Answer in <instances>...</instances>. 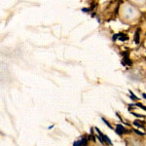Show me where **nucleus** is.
I'll return each instance as SVG.
<instances>
[{
    "mask_svg": "<svg viewBox=\"0 0 146 146\" xmlns=\"http://www.w3.org/2000/svg\"><path fill=\"white\" fill-rule=\"evenodd\" d=\"M119 19L124 25H133L139 23L142 13L133 1H123L119 6Z\"/></svg>",
    "mask_w": 146,
    "mask_h": 146,
    "instance_id": "nucleus-1",
    "label": "nucleus"
},
{
    "mask_svg": "<svg viewBox=\"0 0 146 146\" xmlns=\"http://www.w3.org/2000/svg\"><path fill=\"white\" fill-rule=\"evenodd\" d=\"M129 146H143L142 141H140L139 139H136V138H129Z\"/></svg>",
    "mask_w": 146,
    "mask_h": 146,
    "instance_id": "nucleus-2",
    "label": "nucleus"
},
{
    "mask_svg": "<svg viewBox=\"0 0 146 146\" xmlns=\"http://www.w3.org/2000/svg\"><path fill=\"white\" fill-rule=\"evenodd\" d=\"M135 42L136 44H138V42H139V29H138L135 34Z\"/></svg>",
    "mask_w": 146,
    "mask_h": 146,
    "instance_id": "nucleus-3",
    "label": "nucleus"
},
{
    "mask_svg": "<svg viewBox=\"0 0 146 146\" xmlns=\"http://www.w3.org/2000/svg\"><path fill=\"white\" fill-rule=\"evenodd\" d=\"M101 119H102L103 123H104V124H106V125H107V126H108V128H109V129H113V128H112V127H111V125H110L109 123H108V122H107V120H106V119H105V118H103V117H102V118H101Z\"/></svg>",
    "mask_w": 146,
    "mask_h": 146,
    "instance_id": "nucleus-4",
    "label": "nucleus"
},
{
    "mask_svg": "<svg viewBox=\"0 0 146 146\" xmlns=\"http://www.w3.org/2000/svg\"><path fill=\"white\" fill-rule=\"evenodd\" d=\"M73 146H82V142L81 141H75L73 143Z\"/></svg>",
    "mask_w": 146,
    "mask_h": 146,
    "instance_id": "nucleus-5",
    "label": "nucleus"
},
{
    "mask_svg": "<svg viewBox=\"0 0 146 146\" xmlns=\"http://www.w3.org/2000/svg\"><path fill=\"white\" fill-rule=\"evenodd\" d=\"M136 105H137V106H139L140 108H142V109L146 110V106H143V105L141 104V103H137V104H136Z\"/></svg>",
    "mask_w": 146,
    "mask_h": 146,
    "instance_id": "nucleus-6",
    "label": "nucleus"
},
{
    "mask_svg": "<svg viewBox=\"0 0 146 146\" xmlns=\"http://www.w3.org/2000/svg\"><path fill=\"white\" fill-rule=\"evenodd\" d=\"M135 131L136 133H137V135H144V133H140L139 131H136V129H135Z\"/></svg>",
    "mask_w": 146,
    "mask_h": 146,
    "instance_id": "nucleus-7",
    "label": "nucleus"
}]
</instances>
